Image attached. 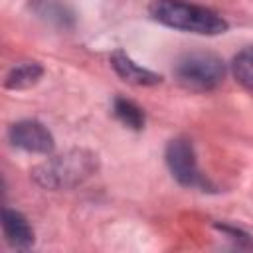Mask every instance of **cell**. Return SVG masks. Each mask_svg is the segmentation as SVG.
<instances>
[{
	"mask_svg": "<svg viewBox=\"0 0 253 253\" xmlns=\"http://www.w3.org/2000/svg\"><path fill=\"white\" fill-rule=\"evenodd\" d=\"M113 113L115 117L126 125L128 128H134V130H140L144 126V113L140 107H136L132 101L128 99H123V97H117L113 101Z\"/></svg>",
	"mask_w": 253,
	"mask_h": 253,
	"instance_id": "obj_9",
	"label": "cell"
},
{
	"mask_svg": "<svg viewBox=\"0 0 253 253\" xmlns=\"http://www.w3.org/2000/svg\"><path fill=\"white\" fill-rule=\"evenodd\" d=\"M111 65H113L115 73L126 83H132V85H156V83H160L158 73L136 65L125 51H115L111 55Z\"/></svg>",
	"mask_w": 253,
	"mask_h": 253,
	"instance_id": "obj_7",
	"label": "cell"
},
{
	"mask_svg": "<svg viewBox=\"0 0 253 253\" xmlns=\"http://www.w3.org/2000/svg\"><path fill=\"white\" fill-rule=\"evenodd\" d=\"M43 75V67L36 61H26L16 65L8 75H6V89H28L32 85H36L40 81V77Z\"/></svg>",
	"mask_w": 253,
	"mask_h": 253,
	"instance_id": "obj_8",
	"label": "cell"
},
{
	"mask_svg": "<svg viewBox=\"0 0 253 253\" xmlns=\"http://www.w3.org/2000/svg\"><path fill=\"white\" fill-rule=\"evenodd\" d=\"M166 164L172 172V176L188 188H206L208 182L198 170L196 152L190 140L186 138H174L166 146Z\"/></svg>",
	"mask_w": 253,
	"mask_h": 253,
	"instance_id": "obj_4",
	"label": "cell"
},
{
	"mask_svg": "<svg viewBox=\"0 0 253 253\" xmlns=\"http://www.w3.org/2000/svg\"><path fill=\"white\" fill-rule=\"evenodd\" d=\"M176 79L184 89L210 91L217 87L225 77V65L221 57L208 51H194L184 55L176 63Z\"/></svg>",
	"mask_w": 253,
	"mask_h": 253,
	"instance_id": "obj_3",
	"label": "cell"
},
{
	"mask_svg": "<svg viewBox=\"0 0 253 253\" xmlns=\"http://www.w3.org/2000/svg\"><path fill=\"white\" fill-rule=\"evenodd\" d=\"M34 10L43 20L59 24V26H67L73 18V14L67 10V6L59 0H34Z\"/></svg>",
	"mask_w": 253,
	"mask_h": 253,
	"instance_id": "obj_10",
	"label": "cell"
},
{
	"mask_svg": "<svg viewBox=\"0 0 253 253\" xmlns=\"http://www.w3.org/2000/svg\"><path fill=\"white\" fill-rule=\"evenodd\" d=\"M148 12L156 22L182 32L217 36L227 30V22L219 14L184 0H152Z\"/></svg>",
	"mask_w": 253,
	"mask_h": 253,
	"instance_id": "obj_1",
	"label": "cell"
},
{
	"mask_svg": "<svg viewBox=\"0 0 253 253\" xmlns=\"http://www.w3.org/2000/svg\"><path fill=\"white\" fill-rule=\"evenodd\" d=\"M231 71H233V77L237 79V83H241L245 89L253 91V45L241 49L233 57Z\"/></svg>",
	"mask_w": 253,
	"mask_h": 253,
	"instance_id": "obj_11",
	"label": "cell"
},
{
	"mask_svg": "<svg viewBox=\"0 0 253 253\" xmlns=\"http://www.w3.org/2000/svg\"><path fill=\"white\" fill-rule=\"evenodd\" d=\"M2 231L8 245L14 249H30L34 245V229L30 227L28 219L16 210H4Z\"/></svg>",
	"mask_w": 253,
	"mask_h": 253,
	"instance_id": "obj_6",
	"label": "cell"
},
{
	"mask_svg": "<svg viewBox=\"0 0 253 253\" xmlns=\"http://www.w3.org/2000/svg\"><path fill=\"white\" fill-rule=\"evenodd\" d=\"M97 170V156L87 150H69L34 170V180L49 190H65L81 184Z\"/></svg>",
	"mask_w": 253,
	"mask_h": 253,
	"instance_id": "obj_2",
	"label": "cell"
},
{
	"mask_svg": "<svg viewBox=\"0 0 253 253\" xmlns=\"http://www.w3.org/2000/svg\"><path fill=\"white\" fill-rule=\"evenodd\" d=\"M10 140L14 146L34 152V154H49L53 150V136L51 132L38 121L26 119L18 121L10 126Z\"/></svg>",
	"mask_w": 253,
	"mask_h": 253,
	"instance_id": "obj_5",
	"label": "cell"
}]
</instances>
